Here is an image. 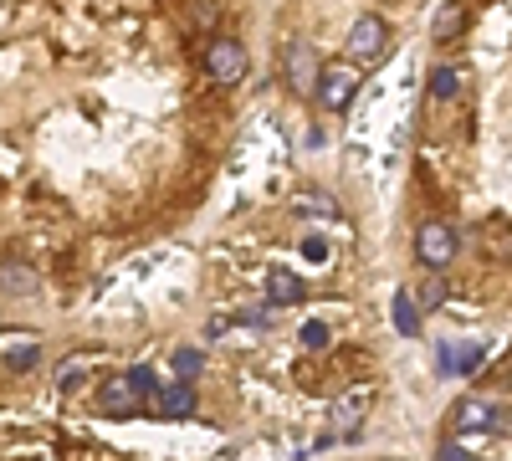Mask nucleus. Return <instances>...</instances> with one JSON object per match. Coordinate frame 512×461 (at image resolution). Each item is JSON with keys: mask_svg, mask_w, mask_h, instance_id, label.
I'll return each instance as SVG.
<instances>
[{"mask_svg": "<svg viewBox=\"0 0 512 461\" xmlns=\"http://www.w3.org/2000/svg\"><path fill=\"white\" fill-rule=\"evenodd\" d=\"M456 251H461V236H456L451 221H441V216L420 221V231H415V257H420L425 272H446V267L456 262Z\"/></svg>", "mask_w": 512, "mask_h": 461, "instance_id": "1", "label": "nucleus"}, {"mask_svg": "<svg viewBox=\"0 0 512 461\" xmlns=\"http://www.w3.org/2000/svg\"><path fill=\"white\" fill-rule=\"evenodd\" d=\"M313 98H318L323 113H349V103L359 98V67L323 62L318 67V82H313Z\"/></svg>", "mask_w": 512, "mask_h": 461, "instance_id": "2", "label": "nucleus"}, {"mask_svg": "<svg viewBox=\"0 0 512 461\" xmlns=\"http://www.w3.org/2000/svg\"><path fill=\"white\" fill-rule=\"evenodd\" d=\"M451 431H482V436H507V405H492L482 395H461L451 405Z\"/></svg>", "mask_w": 512, "mask_h": 461, "instance_id": "3", "label": "nucleus"}, {"mask_svg": "<svg viewBox=\"0 0 512 461\" xmlns=\"http://www.w3.org/2000/svg\"><path fill=\"white\" fill-rule=\"evenodd\" d=\"M369 405H374V390H369V385H349L344 395L328 405V426H333V436H338V441H354L359 426H364V415H369Z\"/></svg>", "mask_w": 512, "mask_h": 461, "instance_id": "4", "label": "nucleus"}, {"mask_svg": "<svg viewBox=\"0 0 512 461\" xmlns=\"http://www.w3.org/2000/svg\"><path fill=\"white\" fill-rule=\"evenodd\" d=\"M246 72H251V57H246L241 41H231V36H221L216 47L205 52V77L216 82V88H236V82H246Z\"/></svg>", "mask_w": 512, "mask_h": 461, "instance_id": "5", "label": "nucleus"}, {"mask_svg": "<svg viewBox=\"0 0 512 461\" xmlns=\"http://www.w3.org/2000/svg\"><path fill=\"white\" fill-rule=\"evenodd\" d=\"M318 52L308 47V41H287V52H282V77H287V88L297 98H313V82H318Z\"/></svg>", "mask_w": 512, "mask_h": 461, "instance_id": "6", "label": "nucleus"}, {"mask_svg": "<svg viewBox=\"0 0 512 461\" xmlns=\"http://www.w3.org/2000/svg\"><path fill=\"white\" fill-rule=\"evenodd\" d=\"M384 47H390V26H384L379 16H359L354 31H349V47H344V52H349V62L364 67V62H379Z\"/></svg>", "mask_w": 512, "mask_h": 461, "instance_id": "7", "label": "nucleus"}, {"mask_svg": "<svg viewBox=\"0 0 512 461\" xmlns=\"http://www.w3.org/2000/svg\"><path fill=\"white\" fill-rule=\"evenodd\" d=\"M436 364H441V374H472V369H482L487 364V344H472V339H446L441 349H436Z\"/></svg>", "mask_w": 512, "mask_h": 461, "instance_id": "8", "label": "nucleus"}, {"mask_svg": "<svg viewBox=\"0 0 512 461\" xmlns=\"http://www.w3.org/2000/svg\"><path fill=\"white\" fill-rule=\"evenodd\" d=\"M195 385L190 380H175V385H159L154 390V410L164 415V421H190V415H195Z\"/></svg>", "mask_w": 512, "mask_h": 461, "instance_id": "9", "label": "nucleus"}, {"mask_svg": "<svg viewBox=\"0 0 512 461\" xmlns=\"http://www.w3.org/2000/svg\"><path fill=\"white\" fill-rule=\"evenodd\" d=\"M303 298H308V282L297 272H287V267H272V277H267V308H292Z\"/></svg>", "mask_w": 512, "mask_h": 461, "instance_id": "10", "label": "nucleus"}, {"mask_svg": "<svg viewBox=\"0 0 512 461\" xmlns=\"http://www.w3.org/2000/svg\"><path fill=\"white\" fill-rule=\"evenodd\" d=\"M287 211H292V216H323V221H338V200H333L328 190H297V195L287 200Z\"/></svg>", "mask_w": 512, "mask_h": 461, "instance_id": "11", "label": "nucleus"}, {"mask_svg": "<svg viewBox=\"0 0 512 461\" xmlns=\"http://www.w3.org/2000/svg\"><path fill=\"white\" fill-rule=\"evenodd\" d=\"M390 308H395L390 318H395V328L405 333V339H420V318H425V308L415 303V292H410V287H400Z\"/></svg>", "mask_w": 512, "mask_h": 461, "instance_id": "12", "label": "nucleus"}, {"mask_svg": "<svg viewBox=\"0 0 512 461\" xmlns=\"http://www.w3.org/2000/svg\"><path fill=\"white\" fill-rule=\"evenodd\" d=\"M98 405H103V415H139V395L128 390L123 380H113V385H103V395H98Z\"/></svg>", "mask_w": 512, "mask_h": 461, "instance_id": "13", "label": "nucleus"}, {"mask_svg": "<svg viewBox=\"0 0 512 461\" xmlns=\"http://www.w3.org/2000/svg\"><path fill=\"white\" fill-rule=\"evenodd\" d=\"M461 31H466V0H446V6L436 11L431 36H436V41H456Z\"/></svg>", "mask_w": 512, "mask_h": 461, "instance_id": "14", "label": "nucleus"}, {"mask_svg": "<svg viewBox=\"0 0 512 461\" xmlns=\"http://www.w3.org/2000/svg\"><path fill=\"white\" fill-rule=\"evenodd\" d=\"M169 369H175V380H200V374H205V349H195V344H180L175 349V359H169Z\"/></svg>", "mask_w": 512, "mask_h": 461, "instance_id": "15", "label": "nucleus"}, {"mask_svg": "<svg viewBox=\"0 0 512 461\" xmlns=\"http://www.w3.org/2000/svg\"><path fill=\"white\" fill-rule=\"evenodd\" d=\"M456 98H461V72L451 62H441L431 72V103H456Z\"/></svg>", "mask_w": 512, "mask_h": 461, "instance_id": "16", "label": "nucleus"}, {"mask_svg": "<svg viewBox=\"0 0 512 461\" xmlns=\"http://www.w3.org/2000/svg\"><path fill=\"white\" fill-rule=\"evenodd\" d=\"M36 267H26V262H6L0 267V292H36Z\"/></svg>", "mask_w": 512, "mask_h": 461, "instance_id": "17", "label": "nucleus"}, {"mask_svg": "<svg viewBox=\"0 0 512 461\" xmlns=\"http://www.w3.org/2000/svg\"><path fill=\"white\" fill-rule=\"evenodd\" d=\"M0 364H6V374H31L41 364V344H16V349L0 354Z\"/></svg>", "mask_w": 512, "mask_h": 461, "instance_id": "18", "label": "nucleus"}, {"mask_svg": "<svg viewBox=\"0 0 512 461\" xmlns=\"http://www.w3.org/2000/svg\"><path fill=\"white\" fill-rule=\"evenodd\" d=\"M123 385H128V390H134L139 400H149V395L159 390V374H154L149 364H134V369H128V374H123Z\"/></svg>", "mask_w": 512, "mask_h": 461, "instance_id": "19", "label": "nucleus"}, {"mask_svg": "<svg viewBox=\"0 0 512 461\" xmlns=\"http://www.w3.org/2000/svg\"><path fill=\"white\" fill-rule=\"evenodd\" d=\"M77 380H88V359H82V354H72V359L57 369V390L67 395V390H77Z\"/></svg>", "mask_w": 512, "mask_h": 461, "instance_id": "20", "label": "nucleus"}, {"mask_svg": "<svg viewBox=\"0 0 512 461\" xmlns=\"http://www.w3.org/2000/svg\"><path fill=\"white\" fill-rule=\"evenodd\" d=\"M415 303H420V308H425V303H431V308H436V303H446V282H441V272H431V282H425V287L415 292Z\"/></svg>", "mask_w": 512, "mask_h": 461, "instance_id": "21", "label": "nucleus"}, {"mask_svg": "<svg viewBox=\"0 0 512 461\" xmlns=\"http://www.w3.org/2000/svg\"><path fill=\"white\" fill-rule=\"evenodd\" d=\"M436 461H482V456H477V451H466V446L451 436V441H441V446H436Z\"/></svg>", "mask_w": 512, "mask_h": 461, "instance_id": "22", "label": "nucleus"}, {"mask_svg": "<svg viewBox=\"0 0 512 461\" xmlns=\"http://www.w3.org/2000/svg\"><path fill=\"white\" fill-rule=\"evenodd\" d=\"M231 328H236V318H231V313H216V318H210V323H205V339H210V344H216V339H226V333H231Z\"/></svg>", "mask_w": 512, "mask_h": 461, "instance_id": "23", "label": "nucleus"}, {"mask_svg": "<svg viewBox=\"0 0 512 461\" xmlns=\"http://www.w3.org/2000/svg\"><path fill=\"white\" fill-rule=\"evenodd\" d=\"M303 344L308 349H323L328 344V323H303Z\"/></svg>", "mask_w": 512, "mask_h": 461, "instance_id": "24", "label": "nucleus"}, {"mask_svg": "<svg viewBox=\"0 0 512 461\" xmlns=\"http://www.w3.org/2000/svg\"><path fill=\"white\" fill-rule=\"evenodd\" d=\"M303 257H308V262H323V257H328V241H323V236H308V241H303Z\"/></svg>", "mask_w": 512, "mask_h": 461, "instance_id": "25", "label": "nucleus"}]
</instances>
